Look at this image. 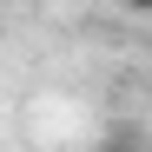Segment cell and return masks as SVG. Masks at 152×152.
I'll list each match as a JSON object with an SVG mask.
<instances>
[{
  "label": "cell",
  "instance_id": "obj_1",
  "mask_svg": "<svg viewBox=\"0 0 152 152\" xmlns=\"http://www.w3.org/2000/svg\"><path fill=\"white\" fill-rule=\"evenodd\" d=\"M93 152H152V132L145 126H106V139H99Z\"/></svg>",
  "mask_w": 152,
  "mask_h": 152
},
{
  "label": "cell",
  "instance_id": "obj_2",
  "mask_svg": "<svg viewBox=\"0 0 152 152\" xmlns=\"http://www.w3.org/2000/svg\"><path fill=\"white\" fill-rule=\"evenodd\" d=\"M119 7H132V13H152V0H119Z\"/></svg>",
  "mask_w": 152,
  "mask_h": 152
}]
</instances>
